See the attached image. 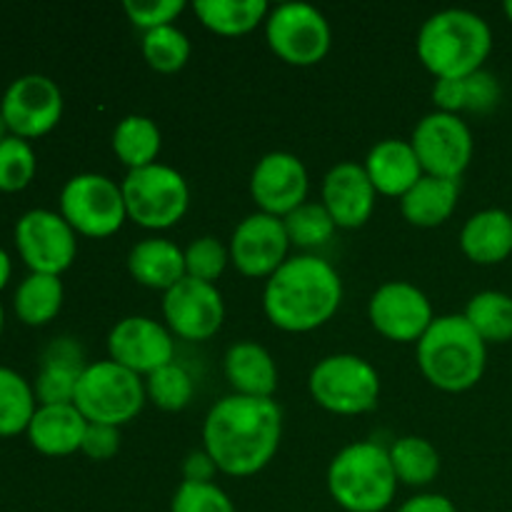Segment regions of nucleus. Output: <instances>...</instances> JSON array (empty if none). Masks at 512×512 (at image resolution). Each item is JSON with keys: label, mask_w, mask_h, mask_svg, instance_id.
<instances>
[{"label": "nucleus", "mask_w": 512, "mask_h": 512, "mask_svg": "<svg viewBox=\"0 0 512 512\" xmlns=\"http://www.w3.org/2000/svg\"><path fill=\"white\" fill-rule=\"evenodd\" d=\"M283 438V410L273 398L228 395L205 415L203 450L230 478H250L275 458Z\"/></svg>", "instance_id": "nucleus-1"}, {"label": "nucleus", "mask_w": 512, "mask_h": 512, "mask_svg": "<svg viewBox=\"0 0 512 512\" xmlns=\"http://www.w3.org/2000/svg\"><path fill=\"white\" fill-rule=\"evenodd\" d=\"M340 303L343 280L318 255H293L265 280L263 310L270 323L285 333L323 328L338 313Z\"/></svg>", "instance_id": "nucleus-2"}, {"label": "nucleus", "mask_w": 512, "mask_h": 512, "mask_svg": "<svg viewBox=\"0 0 512 512\" xmlns=\"http://www.w3.org/2000/svg\"><path fill=\"white\" fill-rule=\"evenodd\" d=\"M415 50L435 80L468 78L483 70L493 50V30L473 10H440L420 25Z\"/></svg>", "instance_id": "nucleus-3"}, {"label": "nucleus", "mask_w": 512, "mask_h": 512, "mask_svg": "<svg viewBox=\"0 0 512 512\" xmlns=\"http://www.w3.org/2000/svg\"><path fill=\"white\" fill-rule=\"evenodd\" d=\"M418 368L433 388L465 393L483 380L488 368V345L465 320V315H440L418 340Z\"/></svg>", "instance_id": "nucleus-4"}, {"label": "nucleus", "mask_w": 512, "mask_h": 512, "mask_svg": "<svg viewBox=\"0 0 512 512\" xmlns=\"http://www.w3.org/2000/svg\"><path fill=\"white\" fill-rule=\"evenodd\" d=\"M328 493L345 512H383L398 493L388 448L378 443L345 445L328 468Z\"/></svg>", "instance_id": "nucleus-5"}, {"label": "nucleus", "mask_w": 512, "mask_h": 512, "mask_svg": "<svg viewBox=\"0 0 512 512\" xmlns=\"http://www.w3.org/2000/svg\"><path fill=\"white\" fill-rule=\"evenodd\" d=\"M145 400V380L113 360L85 365L75 388L73 405L88 423L120 425L138 418Z\"/></svg>", "instance_id": "nucleus-6"}, {"label": "nucleus", "mask_w": 512, "mask_h": 512, "mask_svg": "<svg viewBox=\"0 0 512 512\" xmlns=\"http://www.w3.org/2000/svg\"><path fill=\"white\" fill-rule=\"evenodd\" d=\"M128 220L145 230H168L185 218L190 188L183 173L163 163L128 170L120 183Z\"/></svg>", "instance_id": "nucleus-7"}, {"label": "nucleus", "mask_w": 512, "mask_h": 512, "mask_svg": "<svg viewBox=\"0 0 512 512\" xmlns=\"http://www.w3.org/2000/svg\"><path fill=\"white\" fill-rule=\"evenodd\" d=\"M308 390L320 408L350 418V415L370 413L378 405L380 375L360 355H328L310 370Z\"/></svg>", "instance_id": "nucleus-8"}, {"label": "nucleus", "mask_w": 512, "mask_h": 512, "mask_svg": "<svg viewBox=\"0 0 512 512\" xmlns=\"http://www.w3.org/2000/svg\"><path fill=\"white\" fill-rule=\"evenodd\" d=\"M60 215L85 238H110L128 220L123 190L100 173L73 175L60 190Z\"/></svg>", "instance_id": "nucleus-9"}, {"label": "nucleus", "mask_w": 512, "mask_h": 512, "mask_svg": "<svg viewBox=\"0 0 512 512\" xmlns=\"http://www.w3.org/2000/svg\"><path fill=\"white\" fill-rule=\"evenodd\" d=\"M265 40L283 63L310 68L325 60L333 43L328 18L308 3H283L265 20Z\"/></svg>", "instance_id": "nucleus-10"}, {"label": "nucleus", "mask_w": 512, "mask_h": 512, "mask_svg": "<svg viewBox=\"0 0 512 512\" xmlns=\"http://www.w3.org/2000/svg\"><path fill=\"white\" fill-rule=\"evenodd\" d=\"M68 220L55 210L35 208L20 215L15 223V248L30 273L58 275L73 265L78 255V238Z\"/></svg>", "instance_id": "nucleus-11"}, {"label": "nucleus", "mask_w": 512, "mask_h": 512, "mask_svg": "<svg viewBox=\"0 0 512 512\" xmlns=\"http://www.w3.org/2000/svg\"><path fill=\"white\" fill-rule=\"evenodd\" d=\"M425 175L460 180L473 160V133L460 115L430 113L415 125L410 138Z\"/></svg>", "instance_id": "nucleus-12"}, {"label": "nucleus", "mask_w": 512, "mask_h": 512, "mask_svg": "<svg viewBox=\"0 0 512 512\" xmlns=\"http://www.w3.org/2000/svg\"><path fill=\"white\" fill-rule=\"evenodd\" d=\"M0 113L15 138H43L63 118V93L48 75H20L3 93Z\"/></svg>", "instance_id": "nucleus-13"}, {"label": "nucleus", "mask_w": 512, "mask_h": 512, "mask_svg": "<svg viewBox=\"0 0 512 512\" xmlns=\"http://www.w3.org/2000/svg\"><path fill=\"white\" fill-rule=\"evenodd\" d=\"M370 325L393 343H415L433 325V305L428 295L413 283L390 280L373 293L368 303Z\"/></svg>", "instance_id": "nucleus-14"}, {"label": "nucleus", "mask_w": 512, "mask_h": 512, "mask_svg": "<svg viewBox=\"0 0 512 512\" xmlns=\"http://www.w3.org/2000/svg\"><path fill=\"white\" fill-rule=\"evenodd\" d=\"M163 318L175 338L203 343L223 328V293L213 283L183 278L175 288L163 293Z\"/></svg>", "instance_id": "nucleus-15"}, {"label": "nucleus", "mask_w": 512, "mask_h": 512, "mask_svg": "<svg viewBox=\"0 0 512 512\" xmlns=\"http://www.w3.org/2000/svg\"><path fill=\"white\" fill-rule=\"evenodd\" d=\"M108 355L130 373L148 378L155 370L175 363V335L158 320L130 315L118 320L110 330Z\"/></svg>", "instance_id": "nucleus-16"}, {"label": "nucleus", "mask_w": 512, "mask_h": 512, "mask_svg": "<svg viewBox=\"0 0 512 512\" xmlns=\"http://www.w3.org/2000/svg\"><path fill=\"white\" fill-rule=\"evenodd\" d=\"M230 263L240 275L268 280L288 260L290 238L283 218L253 213L240 220L230 238Z\"/></svg>", "instance_id": "nucleus-17"}, {"label": "nucleus", "mask_w": 512, "mask_h": 512, "mask_svg": "<svg viewBox=\"0 0 512 512\" xmlns=\"http://www.w3.org/2000/svg\"><path fill=\"white\" fill-rule=\"evenodd\" d=\"M310 178L303 160L285 150L263 155L250 175V195L258 205V213L285 218L308 203Z\"/></svg>", "instance_id": "nucleus-18"}, {"label": "nucleus", "mask_w": 512, "mask_h": 512, "mask_svg": "<svg viewBox=\"0 0 512 512\" xmlns=\"http://www.w3.org/2000/svg\"><path fill=\"white\" fill-rule=\"evenodd\" d=\"M320 198H323L320 203L325 205L338 228L355 230L363 228L373 218L378 190L373 188L363 165L345 160V163L333 165L325 173Z\"/></svg>", "instance_id": "nucleus-19"}, {"label": "nucleus", "mask_w": 512, "mask_h": 512, "mask_svg": "<svg viewBox=\"0 0 512 512\" xmlns=\"http://www.w3.org/2000/svg\"><path fill=\"white\" fill-rule=\"evenodd\" d=\"M363 168L378 195L398 200L425 175L410 140L398 138H385L373 145Z\"/></svg>", "instance_id": "nucleus-20"}, {"label": "nucleus", "mask_w": 512, "mask_h": 512, "mask_svg": "<svg viewBox=\"0 0 512 512\" xmlns=\"http://www.w3.org/2000/svg\"><path fill=\"white\" fill-rule=\"evenodd\" d=\"M88 420L73 403L38 405L28 425V440L38 453L48 458H65L83 448Z\"/></svg>", "instance_id": "nucleus-21"}, {"label": "nucleus", "mask_w": 512, "mask_h": 512, "mask_svg": "<svg viewBox=\"0 0 512 512\" xmlns=\"http://www.w3.org/2000/svg\"><path fill=\"white\" fill-rule=\"evenodd\" d=\"M223 370L235 395L273 398L278 390V365L273 355L253 340H240L230 345L223 358Z\"/></svg>", "instance_id": "nucleus-22"}, {"label": "nucleus", "mask_w": 512, "mask_h": 512, "mask_svg": "<svg viewBox=\"0 0 512 512\" xmlns=\"http://www.w3.org/2000/svg\"><path fill=\"white\" fill-rule=\"evenodd\" d=\"M128 273L143 288L168 293L170 288L188 278L185 273V250L173 240L145 238L128 253Z\"/></svg>", "instance_id": "nucleus-23"}, {"label": "nucleus", "mask_w": 512, "mask_h": 512, "mask_svg": "<svg viewBox=\"0 0 512 512\" xmlns=\"http://www.w3.org/2000/svg\"><path fill=\"white\" fill-rule=\"evenodd\" d=\"M460 250L475 265H498L512 255V215L488 208L470 215L460 230Z\"/></svg>", "instance_id": "nucleus-24"}, {"label": "nucleus", "mask_w": 512, "mask_h": 512, "mask_svg": "<svg viewBox=\"0 0 512 512\" xmlns=\"http://www.w3.org/2000/svg\"><path fill=\"white\" fill-rule=\"evenodd\" d=\"M83 350L70 338L55 340L45 353L35 380V398L40 405H65L73 403L75 388L83 375Z\"/></svg>", "instance_id": "nucleus-25"}, {"label": "nucleus", "mask_w": 512, "mask_h": 512, "mask_svg": "<svg viewBox=\"0 0 512 512\" xmlns=\"http://www.w3.org/2000/svg\"><path fill=\"white\" fill-rule=\"evenodd\" d=\"M458 180L423 175L408 193L400 198V213L415 228H438L458 208Z\"/></svg>", "instance_id": "nucleus-26"}, {"label": "nucleus", "mask_w": 512, "mask_h": 512, "mask_svg": "<svg viewBox=\"0 0 512 512\" xmlns=\"http://www.w3.org/2000/svg\"><path fill=\"white\" fill-rule=\"evenodd\" d=\"M200 23L223 38H240L265 23L270 5L265 0H198L193 3Z\"/></svg>", "instance_id": "nucleus-27"}, {"label": "nucleus", "mask_w": 512, "mask_h": 512, "mask_svg": "<svg viewBox=\"0 0 512 512\" xmlns=\"http://www.w3.org/2000/svg\"><path fill=\"white\" fill-rule=\"evenodd\" d=\"M163 135L155 120L145 115H125L113 133V150L128 170L148 168L158 163Z\"/></svg>", "instance_id": "nucleus-28"}, {"label": "nucleus", "mask_w": 512, "mask_h": 512, "mask_svg": "<svg viewBox=\"0 0 512 512\" xmlns=\"http://www.w3.org/2000/svg\"><path fill=\"white\" fill-rule=\"evenodd\" d=\"M63 298L65 290L58 275L30 273L15 290L13 308L18 320H23L25 325H33V328H40V325H48L60 313Z\"/></svg>", "instance_id": "nucleus-29"}, {"label": "nucleus", "mask_w": 512, "mask_h": 512, "mask_svg": "<svg viewBox=\"0 0 512 512\" xmlns=\"http://www.w3.org/2000/svg\"><path fill=\"white\" fill-rule=\"evenodd\" d=\"M388 453L398 483L410 485V488H425L438 478L440 453L430 440L405 435V438L395 440Z\"/></svg>", "instance_id": "nucleus-30"}, {"label": "nucleus", "mask_w": 512, "mask_h": 512, "mask_svg": "<svg viewBox=\"0 0 512 512\" xmlns=\"http://www.w3.org/2000/svg\"><path fill=\"white\" fill-rule=\"evenodd\" d=\"M465 320L485 345H500L512 340V295L500 290H483L468 300Z\"/></svg>", "instance_id": "nucleus-31"}, {"label": "nucleus", "mask_w": 512, "mask_h": 512, "mask_svg": "<svg viewBox=\"0 0 512 512\" xmlns=\"http://www.w3.org/2000/svg\"><path fill=\"white\" fill-rule=\"evenodd\" d=\"M35 410H38V398L28 380L0 365V438L25 433Z\"/></svg>", "instance_id": "nucleus-32"}, {"label": "nucleus", "mask_w": 512, "mask_h": 512, "mask_svg": "<svg viewBox=\"0 0 512 512\" xmlns=\"http://www.w3.org/2000/svg\"><path fill=\"white\" fill-rule=\"evenodd\" d=\"M140 53H143L145 63L150 65L158 73H178L188 65L190 53V40L178 25H163V28H155L143 33L140 40Z\"/></svg>", "instance_id": "nucleus-33"}, {"label": "nucleus", "mask_w": 512, "mask_h": 512, "mask_svg": "<svg viewBox=\"0 0 512 512\" xmlns=\"http://www.w3.org/2000/svg\"><path fill=\"white\" fill-rule=\"evenodd\" d=\"M195 383L188 370L178 363H170L165 368L155 370L145 378V395L153 405H158L165 413H178L185 410L193 400Z\"/></svg>", "instance_id": "nucleus-34"}, {"label": "nucleus", "mask_w": 512, "mask_h": 512, "mask_svg": "<svg viewBox=\"0 0 512 512\" xmlns=\"http://www.w3.org/2000/svg\"><path fill=\"white\" fill-rule=\"evenodd\" d=\"M285 230H288L290 245H298V248L313 250L320 245L328 243L335 235L338 225L330 218V213L325 210L323 203H303L300 208H295L293 213L283 218Z\"/></svg>", "instance_id": "nucleus-35"}, {"label": "nucleus", "mask_w": 512, "mask_h": 512, "mask_svg": "<svg viewBox=\"0 0 512 512\" xmlns=\"http://www.w3.org/2000/svg\"><path fill=\"white\" fill-rule=\"evenodd\" d=\"M38 170L35 150L30 148L28 140L8 135L0 140V190L3 193H18L28 188Z\"/></svg>", "instance_id": "nucleus-36"}, {"label": "nucleus", "mask_w": 512, "mask_h": 512, "mask_svg": "<svg viewBox=\"0 0 512 512\" xmlns=\"http://www.w3.org/2000/svg\"><path fill=\"white\" fill-rule=\"evenodd\" d=\"M228 263V245H223L218 238H213V235L195 238L193 243L185 248V273H188V278L215 285V280L225 273Z\"/></svg>", "instance_id": "nucleus-37"}, {"label": "nucleus", "mask_w": 512, "mask_h": 512, "mask_svg": "<svg viewBox=\"0 0 512 512\" xmlns=\"http://www.w3.org/2000/svg\"><path fill=\"white\" fill-rule=\"evenodd\" d=\"M170 512H235L233 500L215 483H180Z\"/></svg>", "instance_id": "nucleus-38"}, {"label": "nucleus", "mask_w": 512, "mask_h": 512, "mask_svg": "<svg viewBox=\"0 0 512 512\" xmlns=\"http://www.w3.org/2000/svg\"><path fill=\"white\" fill-rule=\"evenodd\" d=\"M125 15L135 28L143 33L163 25H175L178 15L185 10L183 0H125Z\"/></svg>", "instance_id": "nucleus-39"}, {"label": "nucleus", "mask_w": 512, "mask_h": 512, "mask_svg": "<svg viewBox=\"0 0 512 512\" xmlns=\"http://www.w3.org/2000/svg\"><path fill=\"white\" fill-rule=\"evenodd\" d=\"M500 95L503 90H500L498 78L485 68L465 78V110L468 113H490L498 108Z\"/></svg>", "instance_id": "nucleus-40"}, {"label": "nucleus", "mask_w": 512, "mask_h": 512, "mask_svg": "<svg viewBox=\"0 0 512 512\" xmlns=\"http://www.w3.org/2000/svg\"><path fill=\"white\" fill-rule=\"evenodd\" d=\"M118 450H120V428H113V425L88 423L80 453H85L90 460H95V463H105V460L113 458Z\"/></svg>", "instance_id": "nucleus-41"}, {"label": "nucleus", "mask_w": 512, "mask_h": 512, "mask_svg": "<svg viewBox=\"0 0 512 512\" xmlns=\"http://www.w3.org/2000/svg\"><path fill=\"white\" fill-rule=\"evenodd\" d=\"M433 103L438 113L460 115L465 110V78L435 80Z\"/></svg>", "instance_id": "nucleus-42"}, {"label": "nucleus", "mask_w": 512, "mask_h": 512, "mask_svg": "<svg viewBox=\"0 0 512 512\" xmlns=\"http://www.w3.org/2000/svg\"><path fill=\"white\" fill-rule=\"evenodd\" d=\"M218 465L213 463L205 450H193L183 463V480L185 483H213Z\"/></svg>", "instance_id": "nucleus-43"}, {"label": "nucleus", "mask_w": 512, "mask_h": 512, "mask_svg": "<svg viewBox=\"0 0 512 512\" xmlns=\"http://www.w3.org/2000/svg\"><path fill=\"white\" fill-rule=\"evenodd\" d=\"M398 512H458V508H455L453 500L445 498V495L420 493L415 495V498L405 500L398 508Z\"/></svg>", "instance_id": "nucleus-44"}, {"label": "nucleus", "mask_w": 512, "mask_h": 512, "mask_svg": "<svg viewBox=\"0 0 512 512\" xmlns=\"http://www.w3.org/2000/svg\"><path fill=\"white\" fill-rule=\"evenodd\" d=\"M10 273H13V263H10V255L0 248V290L8 285Z\"/></svg>", "instance_id": "nucleus-45"}, {"label": "nucleus", "mask_w": 512, "mask_h": 512, "mask_svg": "<svg viewBox=\"0 0 512 512\" xmlns=\"http://www.w3.org/2000/svg\"><path fill=\"white\" fill-rule=\"evenodd\" d=\"M10 135V130H8V125H5V118H3V113H0V140H5Z\"/></svg>", "instance_id": "nucleus-46"}, {"label": "nucleus", "mask_w": 512, "mask_h": 512, "mask_svg": "<svg viewBox=\"0 0 512 512\" xmlns=\"http://www.w3.org/2000/svg\"><path fill=\"white\" fill-rule=\"evenodd\" d=\"M503 10H505V15H508V20L512 23V0H508V3L503 5Z\"/></svg>", "instance_id": "nucleus-47"}, {"label": "nucleus", "mask_w": 512, "mask_h": 512, "mask_svg": "<svg viewBox=\"0 0 512 512\" xmlns=\"http://www.w3.org/2000/svg\"><path fill=\"white\" fill-rule=\"evenodd\" d=\"M3 325H5V310L3 305H0V333H3Z\"/></svg>", "instance_id": "nucleus-48"}]
</instances>
